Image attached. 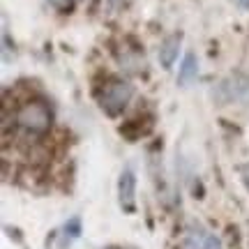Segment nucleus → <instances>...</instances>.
Wrapping results in <instances>:
<instances>
[{
  "mask_svg": "<svg viewBox=\"0 0 249 249\" xmlns=\"http://www.w3.org/2000/svg\"><path fill=\"white\" fill-rule=\"evenodd\" d=\"M238 5H240V7H245V9H249V0H238Z\"/></svg>",
  "mask_w": 249,
  "mask_h": 249,
  "instance_id": "obj_10",
  "label": "nucleus"
},
{
  "mask_svg": "<svg viewBox=\"0 0 249 249\" xmlns=\"http://www.w3.org/2000/svg\"><path fill=\"white\" fill-rule=\"evenodd\" d=\"M196 74H198V60H196L194 53H187L182 58V65H180L178 70V83L180 86H187V83H192L196 79Z\"/></svg>",
  "mask_w": 249,
  "mask_h": 249,
  "instance_id": "obj_6",
  "label": "nucleus"
},
{
  "mask_svg": "<svg viewBox=\"0 0 249 249\" xmlns=\"http://www.w3.org/2000/svg\"><path fill=\"white\" fill-rule=\"evenodd\" d=\"M198 249H222V242L217 235L213 233H203V238H201V247Z\"/></svg>",
  "mask_w": 249,
  "mask_h": 249,
  "instance_id": "obj_7",
  "label": "nucleus"
},
{
  "mask_svg": "<svg viewBox=\"0 0 249 249\" xmlns=\"http://www.w3.org/2000/svg\"><path fill=\"white\" fill-rule=\"evenodd\" d=\"M55 9H60V12H70L74 7V0H49Z\"/></svg>",
  "mask_w": 249,
  "mask_h": 249,
  "instance_id": "obj_9",
  "label": "nucleus"
},
{
  "mask_svg": "<svg viewBox=\"0 0 249 249\" xmlns=\"http://www.w3.org/2000/svg\"><path fill=\"white\" fill-rule=\"evenodd\" d=\"M180 42H182V35H180V33H173V35H169L160 44V62L166 67V70H171L173 62H176V58H178Z\"/></svg>",
  "mask_w": 249,
  "mask_h": 249,
  "instance_id": "obj_5",
  "label": "nucleus"
},
{
  "mask_svg": "<svg viewBox=\"0 0 249 249\" xmlns=\"http://www.w3.org/2000/svg\"><path fill=\"white\" fill-rule=\"evenodd\" d=\"M17 124L28 134L42 136L51 129V108L44 102H26L23 107L17 111Z\"/></svg>",
  "mask_w": 249,
  "mask_h": 249,
  "instance_id": "obj_1",
  "label": "nucleus"
},
{
  "mask_svg": "<svg viewBox=\"0 0 249 249\" xmlns=\"http://www.w3.org/2000/svg\"><path fill=\"white\" fill-rule=\"evenodd\" d=\"M217 99L224 102V104H242V107H249V76L247 74H233L229 79H224L217 88Z\"/></svg>",
  "mask_w": 249,
  "mask_h": 249,
  "instance_id": "obj_3",
  "label": "nucleus"
},
{
  "mask_svg": "<svg viewBox=\"0 0 249 249\" xmlns=\"http://www.w3.org/2000/svg\"><path fill=\"white\" fill-rule=\"evenodd\" d=\"M132 95H134L132 83H127V81H123V79L107 81L104 92H102V108L107 111L108 116H118V113H123L124 107L129 104Z\"/></svg>",
  "mask_w": 249,
  "mask_h": 249,
  "instance_id": "obj_2",
  "label": "nucleus"
},
{
  "mask_svg": "<svg viewBox=\"0 0 249 249\" xmlns=\"http://www.w3.org/2000/svg\"><path fill=\"white\" fill-rule=\"evenodd\" d=\"M118 201L124 213H134L136 208V178L132 169H124L118 180Z\"/></svg>",
  "mask_w": 249,
  "mask_h": 249,
  "instance_id": "obj_4",
  "label": "nucleus"
},
{
  "mask_svg": "<svg viewBox=\"0 0 249 249\" xmlns=\"http://www.w3.org/2000/svg\"><path fill=\"white\" fill-rule=\"evenodd\" d=\"M65 233H70V238H76V235L81 233V222L76 219V217H74V219L65 226Z\"/></svg>",
  "mask_w": 249,
  "mask_h": 249,
  "instance_id": "obj_8",
  "label": "nucleus"
}]
</instances>
